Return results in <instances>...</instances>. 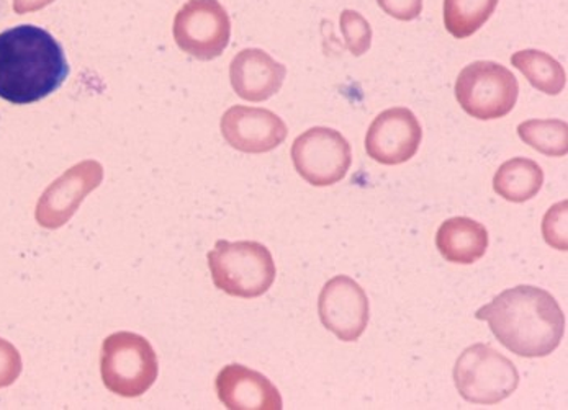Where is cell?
<instances>
[{
  "label": "cell",
  "instance_id": "cell-2",
  "mask_svg": "<svg viewBox=\"0 0 568 410\" xmlns=\"http://www.w3.org/2000/svg\"><path fill=\"white\" fill-rule=\"evenodd\" d=\"M68 75L63 47L47 30L19 25L0 33V99L12 105L40 102Z\"/></svg>",
  "mask_w": 568,
  "mask_h": 410
},
{
  "label": "cell",
  "instance_id": "cell-21",
  "mask_svg": "<svg viewBox=\"0 0 568 410\" xmlns=\"http://www.w3.org/2000/svg\"><path fill=\"white\" fill-rule=\"evenodd\" d=\"M567 206L568 202L559 203L552 206L544 216L542 234L544 239L554 249L567 253Z\"/></svg>",
  "mask_w": 568,
  "mask_h": 410
},
{
  "label": "cell",
  "instance_id": "cell-13",
  "mask_svg": "<svg viewBox=\"0 0 568 410\" xmlns=\"http://www.w3.org/2000/svg\"><path fill=\"white\" fill-rule=\"evenodd\" d=\"M216 394L230 410H282V396L264 375L243 367L226 365L216 377Z\"/></svg>",
  "mask_w": 568,
  "mask_h": 410
},
{
  "label": "cell",
  "instance_id": "cell-6",
  "mask_svg": "<svg viewBox=\"0 0 568 410\" xmlns=\"http://www.w3.org/2000/svg\"><path fill=\"white\" fill-rule=\"evenodd\" d=\"M519 84L511 71L494 61H475L460 71L456 99L475 120H498L518 102Z\"/></svg>",
  "mask_w": 568,
  "mask_h": 410
},
{
  "label": "cell",
  "instance_id": "cell-15",
  "mask_svg": "<svg viewBox=\"0 0 568 410\" xmlns=\"http://www.w3.org/2000/svg\"><path fill=\"white\" fill-rule=\"evenodd\" d=\"M436 247L450 264H475L487 253V227L466 216L447 219L437 230Z\"/></svg>",
  "mask_w": 568,
  "mask_h": 410
},
{
  "label": "cell",
  "instance_id": "cell-9",
  "mask_svg": "<svg viewBox=\"0 0 568 410\" xmlns=\"http://www.w3.org/2000/svg\"><path fill=\"white\" fill-rule=\"evenodd\" d=\"M103 181V167L98 161H82L64 172L38 199L34 218L44 229H60L78 212L89 193Z\"/></svg>",
  "mask_w": 568,
  "mask_h": 410
},
{
  "label": "cell",
  "instance_id": "cell-10",
  "mask_svg": "<svg viewBox=\"0 0 568 410\" xmlns=\"http://www.w3.org/2000/svg\"><path fill=\"white\" fill-rule=\"evenodd\" d=\"M318 315L341 342H356L366 332L371 317L366 291L353 278L337 275L320 293Z\"/></svg>",
  "mask_w": 568,
  "mask_h": 410
},
{
  "label": "cell",
  "instance_id": "cell-22",
  "mask_svg": "<svg viewBox=\"0 0 568 410\" xmlns=\"http://www.w3.org/2000/svg\"><path fill=\"white\" fill-rule=\"evenodd\" d=\"M22 357L9 340L0 339V389L12 386L22 375Z\"/></svg>",
  "mask_w": 568,
  "mask_h": 410
},
{
  "label": "cell",
  "instance_id": "cell-4",
  "mask_svg": "<svg viewBox=\"0 0 568 410\" xmlns=\"http://www.w3.org/2000/svg\"><path fill=\"white\" fill-rule=\"evenodd\" d=\"M101 375L103 385L113 394L140 398L160 375L156 351L138 334H112L103 340Z\"/></svg>",
  "mask_w": 568,
  "mask_h": 410
},
{
  "label": "cell",
  "instance_id": "cell-24",
  "mask_svg": "<svg viewBox=\"0 0 568 410\" xmlns=\"http://www.w3.org/2000/svg\"><path fill=\"white\" fill-rule=\"evenodd\" d=\"M54 0H13V10L19 16H23V13L37 12V10L44 9V7L53 3Z\"/></svg>",
  "mask_w": 568,
  "mask_h": 410
},
{
  "label": "cell",
  "instance_id": "cell-12",
  "mask_svg": "<svg viewBox=\"0 0 568 410\" xmlns=\"http://www.w3.org/2000/svg\"><path fill=\"white\" fill-rule=\"evenodd\" d=\"M222 134L226 143L246 154H264L281 146L288 130L284 120L266 109L236 105L226 110L222 119Z\"/></svg>",
  "mask_w": 568,
  "mask_h": 410
},
{
  "label": "cell",
  "instance_id": "cell-3",
  "mask_svg": "<svg viewBox=\"0 0 568 410\" xmlns=\"http://www.w3.org/2000/svg\"><path fill=\"white\" fill-rule=\"evenodd\" d=\"M209 267L216 288L244 299L266 295L277 275L271 250L250 240H219L209 253Z\"/></svg>",
  "mask_w": 568,
  "mask_h": 410
},
{
  "label": "cell",
  "instance_id": "cell-18",
  "mask_svg": "<svg viewBox=\"0 0 568 410\" xmlns=\"http://www.w3.org/2000/svg\"><path fill=\"white\" fill-rule=\"evenodd\" d=\"M498 0H444V25L453 37H471L494 16Z\"/></svg>",
  "mask_w": 568,
  "mask_h": 410
},
{
  "label": "cell",
  "instance_id": "cell-14",
  "mask_svg": "<svg viewBox=\"0 0 568 410\" xmlns=\"http://www.w3.org/2000/svg\"><path fill=\"white\" fill-rule=\"evenodd\" d=\"M285 75L287 68L257 48L241 51L230 65V81L234 92L247 102H266L277 94Z\"/></svg>",
  "mask_w": 568,
  "mask_h": 410
},
{
  "label": "cell",
  "instance_id": "cell-11",
  "mask_svg": "<svg viewBox=\"0 0 568 410\" xmlns=\"http://www.w3.org/2000/svg\"><path fill=\"white\" fill-rule=\"evenodd\" d=\"M423 130L412 110L405 106L385 110L372 122L366 136L368 157L384 165L405 164L416 156Z\"/></svg>",
  "mask_w": 568,
  "mask_h": 410
},
{
  "label": "cell",
  "instance_id": "cell-1",
  "mask_svg": "<svg viewBox=\"0 0 568 410\" xmlns=\"http://www.w3.org/2000/svg\"><path fill=\"white\" fill-rule=\"evenodd\" d=\"M475 319L487 320L498 342L518 357H547L566 336V316L557 299L531 285L505 289L478 309Z\"/></svg>",
  "mask_w": 568,
  "mask_h": 410
},
{
  "label": "cell",
  "instance_id": "cell-5",
  "mask_svg": "<svg viewBox=\"0 0 568 410\" xmlns=\"http://www.w3.org/2000/svg\"><path fill=\"white\" fill-rule=\"evenodd\" d=\"M457 391L471 404L494 406L518 389L519 373L511 360L488 344L466 348L454 367Z\"/></svg>",
  "mask_w": 568,
  "mask_h": 410
},
{
  "label": "cell",
  "instance_id": "cell-7",
  "mask_svg": "<svg viewBox=\"0 0 568 410\" xmlns=\"http://www.w3.org/2000/svg\"><path fill=\"white\" fill-rule=\"evenodd\" d=\"M292 161L303 181L313 187H329L346 177L353 153L339 131L315 126L294 141Z\"/></svg>",
  "mask_w": 568,
  "mask_h": 410
},
{
  "label": "cell",
  "instance_id": "cell-17",
  "mask_svg": "<svg viewBox=\"0 0 568 410\" xmlns=\"http://www.w3.org/2000/svg\"><path fill=\"white\" fill-rule=\"evenodd\" d=\"M511 64L542 94L559 95L566 89L567 74L562 64L544 51H518L513 54Z\"/></svg>",
  "mask_w": 568,
  "mask_h": 410
},
{
  "label": "cell",
  "instance_id": "cell-19",
  "mask_svg": "<svg viewBox=\"0 0 568 410\" xmlns=\"http://www.w3.org/2000/svg\"><path fill=\"white\" fill-rule=\"evenodd\" d=\"M518 134L528 146L544 156H567L568 126L562 120H528L518 126Z\"/></svg>",
  "mask_w": 568,
  "mask_h": 410
},
{
  "label": "cell",
  "instance_id": "cell-8",
  "mask_svg": "<svg viewBox=\"0 0 568 410\" xmlns=\"http://www.w3.org/2000/svg\"><path fill=\"white\" fill-rule=\"evenodd\" d=\"M232 38L229 12L219 0H189L174 19V40L189 57L212 61Z\"/></svg>",
  "mask_w": 568,
  "mask_h": 410
},
{
  "label": "cell",
  "instance_id": "cell-23",
  "mask_svg": "<svg viewBox=\"0 0 568 410\" xmlns=\"http://www.w3.org/2000/svg\"><path fill=\"white\" fill-rule=\"evenodd\" d=\"M377 3L387 16L402 22H412L423 12V0H377Z\"/></svg>",
  "mask_w": 568,
  "mask_h": 410
},
{
  "label": "cell",
  "instance_id": "cell-20",
  "mask_svg": "<svg viewBox=\"0 0 568 410\" xmlns=\"http://www.w3.org/2000/svg\"><path fill=\"white\" fill-rule=\"evenodd\" d=\"M339 27L344 43L354 57H363L371 50L372 27L359 12L349 9L343 10L339 17Z\"/></svg>",
  "mask_w": 568,
  "mask_h": 410
},
{
  "label": "cell",
  "instance_id": "cell-16",
  "mask_svg": "<svg viewBox=\"0 0 568 410\" xmlns=\"http://www.w3.org/2000/svg\"><path fill=\"white\" fill-rule=\"evenodd\" d=\"M544 185V171L536 161L515 157L498 168L494 178V189L506 202L525 203L535 198Z\"/></svg>",
  "mask_w": 568,
  "mask_h": 410
}]
</instances>
